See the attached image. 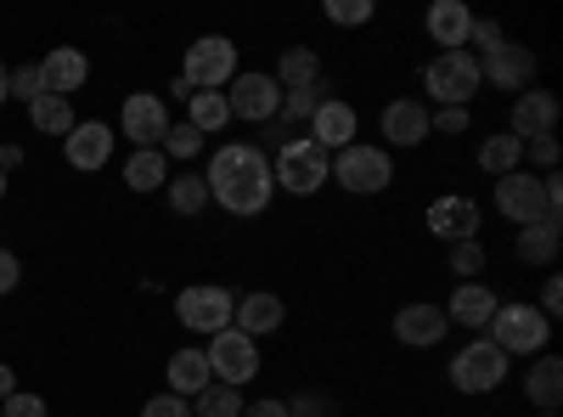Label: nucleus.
<instances>
[{"label": "nucleus", "instance_id": "10", "mask_svg": "<svg viewBox=\"0 0 563 417\" xmlns=\"http://www.w3.org/2000/svg\"><path fill=\"white\" fill-rule=\"evenodd\" d=\"M496 209H501L512 226H541V220H552V215H547V187H541V175H530V169H512V175L496 180ZM552 226H558V220H552Z\"/></svg>", "mask_w": 563, "mask_h": 417}, {"label": "nucleus", "instance_id": "26", "mask_svg": "<svg viewBox=\"0 0 563 417\" xmlns=\"http://www.w3.org/2000/svg\"><path fill=\"white\" fill-rule=\"evenodd\" d=\"M124 187L130 193H164L169 187V158L158 147H135L124 164Z\"/></svg>", "mask_w": 563, "mask_h": 417}, {"label": "nucleus", "instance_id": "45", "mask_svg": "<svg viewBox=\"0 0 563 417\" xmlns=\"http://www.w3.org/2000/svg\"><path fill=\"white\" fill-rule=\"evenodd\" d=\"M18 283H23V260L12 249H0V294H12Z\"/></svg>", "mask_w": 563, "mask_h": 417}, {"label": "nucleus", "instance_id": "51", "mask_svg": "<svg viewBox=\"0 0 563 417\" xmlns=\"http://www.w3.org/2000/svg\"><path fill=\"white\" fill-rule=\"evenodd\" d=\"M541 417H558V411H541Z\"/></svg>", "mask_w": 563, "mask_h": 417}, {"label": "nucleus", "instance_id": "15", "mask_svg": "<svg viewBox=\"0 0 563 417\" xmlns=\"http://www.w3.org/2000/svg\"><path fill=\"white\" fill-rule=\"evenodd\" d=\"M558 119H563L558 97H552V90H541V85H530V90H519V97H512L507 135H519V142H541V135L558 130Z\"/></svg>", "mask_w": 563, "mask_h": 417}, {"label": "nucleus", "instance_id": "18", "mask_svg": "<svg viewBox=\"0 0 563 417\" xmlns=\"http://www.w3.org/2000/svg\"><path fill=\"white\" fill-rule=\"evenodd\" d=\"M355 130H361V113L344 102V97H321V108L310 113V124H305V135L316 147H327V153H344L350 142H355Z\"/></svg>", "mask_w": 563, "mask_h": 417}, {"label": "nucleus", "instance_id": "29", "mask_svg": "<svg viewBox=\"0 0 563 417\" xmlns=\"http://www.w3.org/2000/svg\"><path fill=\"white\" fill-rule=\"evenodd\" d=\"M519 260L525 265H552L558 254H563V231L552 226V220H541V226H519Z\"/></svg>", "mask_w": 563, "mask_h": 417}, {"label": "nucleus", "instance_id": "36", "mask_svg": "<svg viewBox=\"0 0 563 417\" xmlns=\"http://www.w3.org/2000/svg\"><path fill=\"white\" fill-rule=\"evenodd\" d=\"M158 153H164V158H180V164H186V158H198V153H203V135H198L192 124L180 119V124H169V135H164V147H158Z\"/></svg>", "mask_w": 563, "mask_h": 417}, {"label": "nucleus", "instance_id": "12", "mask_svg": "<svg viewBox=\"0 0 563 417\" xmlns=\"http://www.w3.org/2000/svg\"><path fill=\"white\" fill-rule=\"evenodd\" d=\"M169 102L153 97V90H135V97H124L119 108V130L130 135L135 147H164V135H169Z\"/></svg>", "mask_w": 563, "mask_h": 417}, {"label": "nucleus", "instance_id": "9", "mask_svg": "<svg viewBox=\"0 0 563 417\" xmlns=\"http://www.w3.org/2000/svg\"><path fill=\"white\" fill-rule=\"evenodd\" d=\"M203 361H209L214 384L243 389V384H254V378H260V339H249V333H238V328H225V333H214V339H209Z\"/></svg>", "mask_w": 563, "mask_h": 417}, {"label": "nucleus", "instance_id": "1", "mask_svg": "<svg viewBox=\"0 0 563 417\" xmlns=\"http://www.w3.org/2000/svg\"><path fill=\"white\" fill-rule=\"evenodd\" d=\"M203 187H209V204H220L225 215L254 220L276 198V175H271V158L260 142H225V147H214V158L203 169Z\"/></svg>", "mask_w": 563, "mask_h": 417}, {"label": "nucleus", "instance_id": "4", "mask_svg": "<svg viewBox=\"0 0 563 417\" xmlns=\"http://www.w3.org/2000/svg\"><path fill=\"white\" fill-rule=\"evenodd\" d=\"M445 373H451V389H456V395H496V389L507 384V373H512V361H507L485 333H474V339L451 355Z\"/></svg>", "mask_w": 563, "mask_h": 417}, {"label": "nucleus", "instance_id": "46", "mask_svg": "<svg viewBox=\"0 0 563 417\" xmlns=\"http://www.w3.org/2000/svg\"><path fill=\"white\" fill-rule=\"evenodd\" d=\"M536 310H541L547 321L563 310V283H558V276H547V288H541V305H536Z\"/></svg>", "mask_w": 563, "mask_h": 417}, {"label": "nucleus", "instance_id": "47", "mask_svg": "<svg viewBox=\"0 0 563 417\" xmlns=\"http://www.w3.org/2000/svg\"><path fill=\"white\" fill-rule=\"evenodd\" d=\"M18 395V373H12V361H0V400Z\"/></svg>", "mask_w": 563, "mask_h": 417}, {"label": "nucleus", "instance_id": "40", "mask_svg": "<svg viewBox=\"0 0 563 417\" xmlns=\"http://www.w3.org/2000/svg\"><path fill=\"white\" fill-rule=\"evenodd\" d=\"M0 417H52V406H45L40 395H29V389H18V395L0 400Z\"/></svg>", "mask_w": 563, "mask_h": 417}, {"label": "nucleus", "instance_id": "27", "mask_svg": "<svg viewBox=\"0 0 563 417\" xmlns=\"http://www.w3.org/2000/svg\"><path fill=\"white\" fill-rule=\"evenodd\" d=\"M271 79H276L282 90H310V85H321V57L310 52V45H288Z\"/></svg>", "mask_w": 563, "mask_h": 417}, {"label": "nucleus", "instance_id": "17", "mask_svg": "<svg viewBox=\"0 0 563 417\" xmlns=\"http://www.w3.org/2000/svg\"><path fill=\"white\" fill-rule=\"evenodd\" d=\"M40 85H45V97H74V90H85V79H90V57L79 52V45H52L40 63Z\"/></svg>", "mask_w": 563, "mask_h": 417}, {"label": "nucleus", "instance_id": "41", "mask_svg": "<svg viewBox=\"0 0 563 417\" xmlns=\"http://www.w3.org/2000/svg\"><path fill=\"white\" fill-rule=\"evenodd\" d=\"M141 417H192V400H180V395H153L147 406H141Z\"/></svg>", "mask_w": 563, "mask_h": 417}, {"label": "nucleus", "instance_id": "25", "mask_svg": "<svg viewBox=\"0 0 563 417\" xmlns=\"http://www.w3.org/2000/svg\"><path fill=\"white\" fill-rule=\"evenodd\" d=\"M525 400L541 406V411H558V406H563V361H558V355H536V361H530Z\"/></svg>", "mask_w": 563, "mask_h": 417}, {"label": "nucleus", "instance_id": "14", "mask_svg": "<svg viewBox=\"0 0 563 417\" xmlns=\"http://www.w3.org/2000/svg\"><path fill=\"white\" fill-rule=\"evenodd\" d=\"M445 333H451V321H445V305H434V299H411L395 310V344H406V350H434V344H445Z\"/></svg>", "mask_w": 563, "mask_h": 417}, {"label": "nucleus", "instance_id": "33", "mask_svg": "<svg viewBox=\"0 0 563 417\" xmlns=\"http://www.w3.org/2000/svg\"><path fill=\"white\" fill-rule=\"evenodd\" d=\"M192 417H243V389L209 384L203 395H192Z\"/></svg>", "mask_w": 563, "mask_h": 417}, {"label": "nucleus", "instance_id": "11", "mask_svg": "<svg viewBox=\"0 0 563 417\" xmlns=\"http://www.w3.org/2000/svg\"><path fill=\"white\" fill-rule=\"evenodd\" d=\"M225 108H231V119H249V124L265 130L282 113V85L271 74H238L225 85Z\"/></svg>", "mask_w": 563, "mask_h": 417}, {"label": "nucleus", "instance_id": "30", "mask_svg": "<svg viewBox=\"0 0 563 417\" xmlns=\"http://www.w3.org/2000/svg\"><path fill=\"white\" fill-rule=\"evenodd\" d=\"M525 164V142H519V135H507V130H496V135H485V142H479V169L485 175H512V169H519Z\"/></svg>", "mask_w": 563, "mask_h": 417}, {"label": "nucleus", "instance_id": "2", "mask_svg": "<svg viewBox=\"0 0 563 417\" xmlns=\"http://www.w3.org/2000/svg\"><path fill=\"white\" fill-rule=\"evenodd\" d=\"M271 175H276V193L316 198V193L327 187V180H333V153L316 147L310 135H294V142H282V147H276Z\"/></svg>", "mask_w": 563, "mask_h": 417}, {"label": "nucleus", "instance_id": "23", "mask_svg": "<svg viewBox=\"0 0 563 417\" xmlns=\"http://www.w3.org/2000/svg\"><path fill=\"white\" fill-rule=\"evenodd\" d=\"M422 29H429V40L440 45V52H467V29H474V12H467L462 0H434L429 18H422Z\"/></svg>", "mask_w": 563, "mask_h": 417}, {"label": "nucleus", "instance_id": "35", "mask_svg": "<svg viewBox=\"0 0 563 417\" xmlns=\"http://www.w3.org/2000/svg\"><path fill=\"white\" fill-rule=\"evenodd\" d=\"M507 45V34H501V23L496 18H474V29H467V57L474 63H485V57H496Z\"/></svg>", "mask_w": 563, "mask_h": 417}, {"label": "nucleus", "instance_id": "31", "mask_svg": "<svg viewBox=\"0 0 563 417\" xmlns=\"http://www.w3.org/2000/svg\"><path fill=\"white\" fill-rule=\"evenodd\" d=\"M169 209L180 215V220H198L203 209H209V187H203V175H192V169H186V175H169Z\"/></svg>", "mask_w": 563, "mask_h": 417}, {"label": "nucleus", "instance_id": "13", "mask_svg": "<svg viewBox=\"0 0 563 417\" xmlns=\"http://www.w3.org/2000/svg\"><path fill=\"white\" fill-rule=\"evenodd\" d=\"M113 147H119V130L108 124V119H85V124H74L68 135H63V158L74 164V169H108L113 164Z\"/></svg>", "mask_w": 563, "mask_h": 417}, {"label": "nucleus", "instance_id": "16", "mask_svg": "<svg viewBox=\"0 0 563 417\" xmlns=\"http://www.w3.org/2000/svg\"><path fill=\"white\" fill-rule=\"evenodd\" d=\"M479 226H485L479 204H474V198H462V193H445V198L429 204V231H434L440 243H474V238H479Z\"/></svg>", "mask_w": 563, "mask_h": 417}, {"label": "nucleus", "instance_id": "38", "mask_svg": "<svg viewBox=\"0 0 563 417\" xmlns=\"http://www.w3.org/2000/svg\"><path fill=\"white\" fill-rule=\"evenodd\" d=\"M288 417H339V406H333V395H327V389H299L288 400Z\"/></svg>", "mask_w": 563, "mask_h": 417}, {"label": "nucleus", "instance_id": "3", "mask_svg": "<svg viewBox=\"0 0 563 417\" xmlns=\"http://www.w3.org/2000/svg\"><path fill=\"white\" fill-rule=\"evenodd\" d=\"M485 339L507 355V361H536V355H547V339H552V321L536 310V305H496V316H490V328H485Z\"/></svg>", "mask_w": 563, "mask_h": 417}, {"label": "nucleus", "instance_id": "19", "mask_svg": "<svg viewBox=\"0 0 563 417\" xmlns=\"http://www.w3.org/2000/svg\"><path fill=\"white\" fill-rule=\"evenodd\" d=\"M479 79L490 90H512V97H519V90L536 85V52H530V45H519V40H507L496 57L479 63Z\"/></svg>", "mask_w": 563, "mask_h": 417}, {"label": "nucleus", "instance_id": "20", "mask_svg": "<svg viewBox=\"0 0 563 417\" xmlns=\"http://www.w3.org/2000/svg\"><path fill=\"white\" fill-rule=\"evenodd\" d=\"M496 305H501V294L490 283H456L451 299H445V321H456V328H467V333H485Z\"/></svg>", "mask_w": 563, "mask_h": 417}, {"label": "nucleus", "instance_id": "48", "mask_svg": "<svg viewBox=\"0 0 563 417\" xmlns=\"http://www.w3.org/2000/svg\"><path fill=\"white\" fill-rule=\"evenodd\" d=\"M23 164V147H0V175H12Z\"/></svg>", "mask_w": 563, "mask_h": 417}, {"label": "nucleus", "instance_id": "5", "mask_svg": "<svg viewBox=\"0 0 563 417\" xmlns=\"http://www.w3.org/2000/svg\"><path fill=\"white\" fill-rule=\"evenodd\" d=\"M333 180L350 198H378L395 180V158L378 142H350L344 153H333Z\"/></svg>", "mask_w": 563, "mask_h": 417}, {"label": "nucleus", "instance_id": "42", "mask_svg": "<svg viewBox=\"0 0 563 417\" xmlns=\"http://www.w3.org/2000/svg\"><path fill=\"white\" fill-rule=\"evenodd\" d=\"M429 130H440V135H462V130H467V108H434V113H429Z\"/></svg>", "mask_w": 563, "mask_h": 417}, {"label": "nucleus", "instance_id": "32", "mask_svg": "<svg viewBox=\"0 0 563 417\" xmlns=\"http://www.w3.org/2000/svg\"><path fill=\"white\" fill-rule=\"evenodd\" d=\"M29 124L45 130V135H68L79 119H74V108L63 97H40V102H29Z\"/></svg>", "mask_w": 563, "mask_h": 417}, {"label": "nucleus", "instance_id": "37", "mask_svg": "<svg viewBox=\"0 0 563 417\" xmlns=\"http://www.w3.org/2000/svg\"><path fill=\"white\" fill-rule=\"evenodd\" d=\"M372 18H378L372 0H327V23H339V29H361Z\"/></svg>", "mask_w": 563, "mask_h": 417}, {"label": "nucleus", "instance_id": "39", "mask_svg": "<svg viewBox=\"0 0 563 417\" xmlns=\"http://www.w3.org/2000/svg\"><path fill=\"white\" fill-rule=\"evenodd\" d=\"M45 97V85H40V68L34 63H23V68H12V102H40Z\"/></svg>", "mask_w": 563, "mask_h": 417}, {"label": "nucleus", "instance_id": "21", "mask_svg": "<svg viewBox=\"0 0 563 417\" xmlns=\"http://www.w3.org/2000/svg\"><path fill=\"white\" fill-rule=\"evenodd\" d=\"M378 130H384V147H422V142H429V108H422V102H411V97H400V102H389L384 113H378Z\"/></svg>", "mask_w": 563, "mask_h": 417}, {"label": "nucleus", "instance_id": "49", "mask_svg": "<svg viewBox=\"0 0 563 417\" xmlns=\"http://www.w3.org/2000/svg\"><path fill=\"white\" fill-rule=\"evenodd\" d=\"M7 102H12V68L0 63V108H7Z\"/></svg>", "mask_w": 563, "mask_h": 417}, {"label": "nucleus", "instance_id": "7", "mask_svg": "<svg viewBox=\"0 0 563 417\" xmlns=\"http://www.w3.org/2000/svg\"><path fill=\"white\" fill-rule=\"evenodd\" d=\"M238 40H225V34H203L186 45V63H180V79L192 85V90H225L231 79H238Z\"/></svg>", "mask_w": 563, "mask_h": 417}, {"label": "nucleus", "instance_id": "28", "mask_svg": "<svg viewBox=\"0 0 563 417\" xmlns=\"http://www.w3.org/2000/svg\"><path fill=\"white\" fill-rule=\"evenodd\" d=\"M186 124H192L198 135H220L231 124L225 90H192V97H186Z\"/></svg>", "mask_w": 563, "mask_h": 417}, {"label": "nucleus", "instance_id": "34", "mask_svg": "<svg viewBox=\"0 0 563 417\" xmlns=\"http://www.w3.org/2000/svg\"><path fill=\"white\" fill-rule=\"evenodd\" d=\"M485 265H490L485 238H474V243H451V271H456V283H479Z\"/></svg>", "mask_w": 563, "mask_h": 417}, {"label": "nucleus", "instance_id": "43", "mask_svg": "<svg viewBox=\"0 0 563 417\" xmlns=\"http://www.w3.org/2000/svg\"><path fill=\"white\" fill-rule=\"evenodd\" d=\"M525 153L536 158V169H541V175H552V169H558V135H541V142H525Z\"/></svg>", "mask_w": 563, "mask_h": 417}, {"label": "nucleus", "instance_id": "24", "mask_svg": "<svg viewBox=\"0 0 563 417\" xmlns=\"http://www.w3.org/2000/svg\"><path fill=\"white\" fill-rule=\"evenodd\" d=\"M164 378H169V395H180V400H192V395H203L209 384H214V373H209V361H203V350H175L169 361H164Z\"/></svg>", "mask_w": 563, "mask_h": 417}, {"label": "nucleus", "instance_id": "8", "mask_svg": "<svg viewBox=\"0 0 563 417\" xmlns=\"http://www.w3.org/2000/svg\"><path fill=\"white\" fill-rule=\"evenodd\" d=\"M231 310H238V294L220 288V283H192V288H180L175 294V316H180V328L186 333H225L231 328Z\"/></svg>", "mask_w": 563, "mask_h": 417}, {"label": "nucleus", "instance_id": "50", "mask_svg": "<svg viewBox=\"0 0 563 417\" xmlns=\"http://www.w3.org/2000/svg\"><path fill=\"white\" fill-rule=\"evenodd\" d=\"M0 198H7V175H0Z\"/></svg>", "mask_w": 563, "mask_h": 417}, {"label": "nucleus", "instance_id": "44", "mask_svg": "<svg viewBox=\"0 0 563 417\" xmlns=\"http://www.w3.org/2000/svg\"><path fill=\"white\" fill-rule=\"evenodd\" d=\"M243 417H288V400H282V395H260V400H243Z\"/></svg>", "mask_w": 563, "mask_h": 417}, {"label": "nucleus", "instance_id": "22", "mask_svg": "<svg viewBox=\"0 0 563 417\" xmlns=\"http://www.w3.org/2000/svg\"><path fill=\"white\" fill-rule=\"evenodd\" d=\"M282 321H288V305H282L276 294H243L238 310H231V328L249 333V339H271Z\"/></svg>", "mask_w": 563, "mask_h": 417}, {"label": "nucleus", "instance_id": "6", "mask_svg": "<svg viewBox=\"0 0 563 417\" xmlns=\"http://www.w3.org/2000/svg\"><path fill=\"white\" fill-rule=\"evenodd\" d=\"M422 90H429L434 108H467L485 90V79H479V63L467 52H440L429 68H422Z\"/></svg>", "mask_w": 563, "mask_h": 417}]
</instances>
